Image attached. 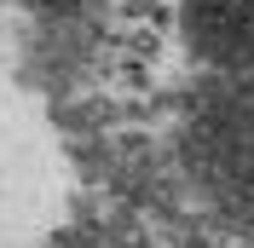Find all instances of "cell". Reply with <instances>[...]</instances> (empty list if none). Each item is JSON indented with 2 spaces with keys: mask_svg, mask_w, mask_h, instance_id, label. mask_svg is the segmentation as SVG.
Segmentation results:
<instances>
[{
  "mask_svg": "<svg viewBox=\"0 0 254 248\" xmlns=\"http://www.w3.org/2000/svg\"><path fill=\"white\" fill-rule=\"evenodd\" d=\"M144 75L185 190L254 231V0H156Z\"/></svg>",
  "mask_w": 254,
  "mask_h": 248,
  "instance_id": "6da1fadb",
  "label": "cell"
}]
</instances>
